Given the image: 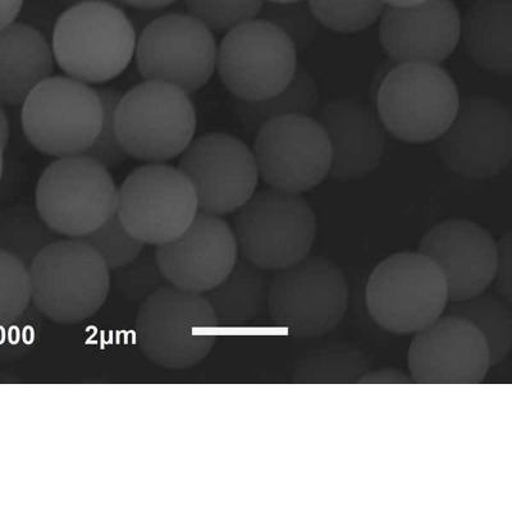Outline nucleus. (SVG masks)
I'll return each instance as SVG.
<instances>
[{"label":"nucleus","mask_w":512,"mask_h":512,"mask_svg":"<svg viewBox=\"0 0 512 512\" xmlns=\"http://www.w3.org/2000/svg\"><path fill=\"white\" fill-rule=\"evenodd\" d=\"M187 13L208 29L224 32L259 17L264 0H184Z\"/></svg>","instance_id":"obj_32"},{"label":"nucleus","mask_w":512,"mask_h":512,"mask_svg":"<svg viewBox=\"0 0 512 512\" xmlns=\"http://www.w3.org/2000/svg\"><path fill=\"white\" fill-rule=\"evenodd\" d=\"M35 205L17 203L0 210V250L16 256L27 267L41 250L58 240Z\"/></svg>","instance_id":"obj_27"},{"label":"nucleus","mask_w":512,"mask_h":512,"mask_svg":"<svg viewBox=\"0 0 512 512\" xmlns=\"http://www.w3.org/2000/svg\"><path fill=\"white\" fill-rule=\"evenodd\" d=\"M418 251L441 269L448 301L470 299L492 286L497 242L477 223L466 219L438 223L425 233Z\"/></svg>","instance_id":"obj_19"},{"label":"nucleus","mask_w":512,"mask_h":512,"mask_svg":"<svg viewBox=\"0 0 512 512\" xmlns=\"http://www.w3.org/2000/svg\"><path fill=\"white\" fill-rule=\"evenodd\" d=\"M61 7V3L53 2V0H29V2L25 0L17 21L39 31L52 43L54 27L63 12H61Z\"/></svg>","instance_id":"obj_36"},{"label":"nucleus","mask_w":512,"mask_h":512,"mask_svg":"<svg viewBox=\"0 0 512 512\" xmlns=\"http://www.w3.org/2000/svg\"><path fill=\"white\" fill-rule=\"evenodd\" d=\"M446 314L469 320L486 340L491 365L502 363L510 354L512 345L511 303L497 292L484 291L470 299L448 301Z\"/></svg>","instance_id":"obj_25"},{"label":"nucleus","mask_w":512,"mask_h":512,"mask_svg":"<svg viewBox=\"0 0 512 512\" xmlns=\"http://www.w3.org/2000/svg\"><path fill=\"white\" fill-rule=\"evenodd\" d=\"M318 121L332 145L335 180H356L372 173L386 153V130L377 113L352 99H337L320 109Z\"/></svg>","instance_id":"obj_21"},{"label":"nucleus","mask_w":512,"mask_h":512,"mask_svg":"<svg viewBox=\"0 0 512 512\" xmlns=\"http://www.w3.org/2000/svg\"><path fill=\"white\" fill-rule=\"evenodd\" d=\"M512 0H477L461 20V36L469 57L480 68L510 76Z\"/></svg>","instance_id":"obj_23"},{"label":"nucleus","mask_w":512,"mask_h":512,"mask_svg":"<svg viewBox=\"0 0 512 512\" xmlns=\"http://www.w3.org/2000/svg\"><path fill=\"white\" fill-rule=\"evenodd\" d=\"M104 108L98 90L70 76H50L22 103V130L40 153L82 155L95 143Z\"/></svg>","instance_id":"obj_7"},{"label":"nucleus","mask_w":512,"mask_h":512,"mask_svg":"<svg viewBox=\"0 0 512 512\" xmlns=\"http://www.w3.org/2000/svg\"><path fill=\"white\" fill-rule=\"evenodd\" d=\"M154 258L159 273L171 286L208 294L235 268L239 246L230 224L199 210L180 237L157 246Z\"/></svg>","instance_id":"obj_17"},{"label":"nucleus","mask_w":512,"mask_h":512,"mask_svg":"<svg viewBox=\"0 0 512 512\" xmlns=\"http://www.w3.org/2000/svg\"><path fill=\"white\" fill-rule=\"evenodd\" d=\"M127 157L166 163L194 140L198 116L190 94L168 82L144 80L123 93L114 113Z\"/></svg>","instance_id":"obj_4"},{"label":"nucleus","mask_w":512,"mask_h":512,"mask_svg":"<svg viewBox=\"0 0 512 512\" xmlns=\"http://www.w3.org/2000/svg\"><path fill=\"white\" fill-rule=\"evenodd\" d=\"M411 378L402 370L396 368H383L365 372L356 383L367 384H404L411 383Z\"/></svg>","instance_id":"obj_38"},{"label":"nucleus","mask_w":512,"mask_h":512,"mask_svg":"<svg viewBox=\"0 0 512 512\" xmlns=\"http://www.w3.org/2000/svg\"><path fill=\"white\" fill-rule=\"evenodd\" d=\"M25 0H0V30L18 20Z\"/></svg>","instance_id":"obj_39"},{"label":"nucleus","mask_w":512,"mask_h":512,"mask_svg":"<svg viewBox=\"0 0 512 512\" xmlns=\"http://www.w3.org/2000/svg\"><path fill=\"white\" fill-rule=\"evenodd\" d=\"M368 367L363 351L340 342L306 352L292 378L297 383H356Z\"/></svg>","instance_id":"obj_28"},{"label":"nucleus","mask_w":512,"mask_h":512,"mask_svg":"<svg viewBox=\"0 0 512 512\" xmlns=\"http://www.w3.org/2000/svg\"><path fill=\"white\" fill-rule=\"evenodd\" d=\"M81 240L88 242L102 256L109 271H121L134 263L143 254L145 246L123 227L117 214Z\"/></svg>","instance_id":"obj_30"},{"label":"nucleus","mask_w":512,"mask_h":512,"mask_svg":"<svg viewBox=\"0 0 512 512\" xmlns=\"http://www.w3.org/2000/svg\"><path fill=\"white\" fill-rule=\"evenodd\" d=\"M492 285H495L498 295H501L511 303V235L506 233L497 242V263L495 278Z\"/></svg>","instance_id":"obj_37"},{"label":"nucleus","mask_w":512,"mask_h":512,"mask_svg":"<svg viewBox=\"0 0 512 512\" xmlns=\"http://www.w3.org/2000/svg\"><path fill=\"white\" fill-rule=\"evenodd\" d=\"M408 365L411 381L422 384L482 383L492 367L487 342L478 328L446 313L415 333Z\"/></svg>","instance_id":"obj_18"},{"label":"nucleus","mask_w":512,"mask_h":512,"mask_svg":"<svg viewBox=\"0 0 512 512\" xmlns=\"http://www.w3.org/2000/svg\"><path fill=\"white\" fill-rule=\"evenodd\" d=\"M4 104L0 103V145L6 148L9 136H11V125H9V118Z\"/></svg>","instance_id":"obj_41"},{"label":"nucleus","mask_w":512,"mask_h":512,"mask_svg":"<svg viewBox=\"0 0 512 512\" xmlns=\"http://www.w3.org/2000/svg\"><path fill=\"white\" fill-rule=\"evenodd\" d=\"M59 3H61L62 7L70 8L73 6H77V4L81 3H89V2H105V3H113L117 4V6H122L120 3V0H58Z\"/></svg>","instance_id":"obj_43"},{"label":"nucleus","mask_w":512,"mask_h":512,"mask_svg":"<svg viewBox=\"0 0 512 512\" xmlns=\"http://www.w3.org/2000/svg\"><path fill=\"white\" fill-rule=\"evenodd\" d=\"M437 153L456 175L473 180L500 175L512 154L510 109L491 96L460 99L455 120L437 140Z\"/></svg>","instance_id":"obj_15"},{"label":"nucleus","mask_w":512,"mask_h":512,"mask_svg":"<svg viewBox=\"0 0 512 512\" xmlns=\"http://www.w3.org/2000/svg\"><path fill=\"white\" fill-rule=\"evenodd\" d=\"M365 300L378 326L410 335L445 314L447 283L436 263L419 251L393 254L370 274Z\"/></svg>","instance_id":"obj_9"},{"label":"nucleus","mask_w":512,"mask_h":512,"mask_svg":"<svg viewBox=\"0 0 512 512\" xmlns=\"http://www.w3.org/2000/svg\"><path fill=\"white\" fill-rule=\"evenodd\" d=\"M264 2H271V3H294V2H301V0H264Z\"/></svg>","instance_id":"obj_45"},{"label":"nucleus","mask_w":512,"mask_h":512,"mask_svg":"<svg viewBox=\"0 0 512 512\" xmlns=\"http://www.w3.org/2000/svg\"><path fill=\"white\" fill-rule=\"evenodd\" d=\"M111 172L88 155L57 158L41 173L35 207L57 235L82 239L117 213Z\"/></svg>","instance_id":"obj_8"},{"label":"nucleus","mask_w":512,"mask_h":512,"mask_svg":"<svg viewBox=\"0 0 512 512\" xmlns=\"http://www.w3.org/2000/svg\"><path fill=\"white\" fill-rule=\"evenodd\" d=\"M98 93L104 108L103 125L95 143L85 155L95 159L105 168L114 169L122 166L128 158L118 140L114 123V113L123 93L116 88L98 89Z\"/></svg>","instance_id":"obj_34"},{"label":"nucleus","mask_w":512,"mask_h":512,"mask_svg":"<svg viewBox=\"0 0 512 512\" xmlns=\"http://www.w3.org/2000/svg\"><path fill=\"white\" fill-rule=\"evenodd\" d=\"M259 18L281 29L294 43L297 53L313 44L318 34V21L310 11L308 2L263 4Z\"/></svg>","instance_id":"obj_33"},{"label":"nucleus","mask_w":512,"mask_h":512,"mask_svg":"<svg viewBox=\"0 0 512 512\" xmlns=\"http://www.w3.org/2000/svg\"><path fill=\"white\" fill-rule=\"evenodd\" d=\"M213 31L189 13L159 15L137 34L135 61L144 80L168 82L187 94L203 89L217 67Z\"/></svg>","instance_id":"obj_13"},{"label":"nucleus","mask_w":512,"mask_h":512,"mask_svg":"<svg viewBox=\"0 0 512 512\" xmlns=\"http://www.w3.org/2000/svg\"><path fill=\"white\" fill-rule=\"evenodd\" d=\"M221 326L207 296L160 287L137 313L135 336L146 359L158 367H195L212 352Z\"/></svg>","instance_id":"obj_3"},{"label":"nucleus","mask_w":512,"mask_h":512,"mask_svg":"<svg viewBox=\"0 0 512 512\" xmlns=\"http://www.w3.org/2000/svg\"><path fill=\"white\" fill-rule=\"evenodd\" d=\"M460 36V12L452 0L386 7L379 26L383 50L397 63H441L455 52Z\"/></svg>","instance_id":"obj_20"},{"label":"nucleus","mask_w":512,"mask_h":512,"mask_svg":"<svg viewBox=\"0 0 512 512\" xmlns=\"http://www.w3.org/2000/svg\"><path fill=\"white\" fill-rule=\"evenodd\" d=\"M198 213L194 185L180 168L167 163L135 168L118 189L117 217L145 245L176 240Z\"/></svg>","instance_id":"obj_11"},{"label":"nucleus","mask_w":512,"mask_h":512,"mask_svg":"<svg viewBox=\"0 0 512 512\" xmlns=\"http://www.w3.org/2000/svg\"><path fill=\"white\" fill-rule=\"evenodd\" d=\"M259 176L272 189L303 194L331 173L332 145L312 116L290 114L265 122L255 132Z\"/></svg>","instance_id":"obj_14"},{"label":"nucleus","mask_w":512,"mask_h":512,"mask_svg":"<svg viewBox=\"0 0 512 512\" xmlns=\"http://www.w3.org/2000/svg\"><path fill=\"white\" fill-rule=\"evenodd\" d=\"M297 50L271 22L254 18L228 30L217 53L224 88L245 102H259L282 93L294 80Z\"/></svg>","instance_id":"obj_12"},{"label":"nucleus","mask_w":512,"mask_h":512,"mask_svg":"<svg viewBox=\"0 0 512 512\" xmlns=\"http://www.w3.org/2000/svg\"><path fill=\"white\" fill-rule=\"evenodd\" d=\"M265 271L244 258L221 285L208 292L207 299L223 326H244L267 308L269 281Z\"/></svg>","instance_id":"obj_24"},{"label":"nucleus","mask_w":512,"mask_h":512,"mask_svg":"<svg viewBox=\"0 0 512 512\" xmlns=\"http://www.w3.org/2000/svg\"><path fill=\"white\" fill-rule=\"evenodd\" d=\"M377 116L384 130L409 144L438 140L455 120L460 95L438 64L399 63L378 86Z\"/></svg>","instance_id":"obj_5"},{"label":"nucleus","mask_w":512,"mask_h":512,"mask_svg":"<svg viewBox=\"0 0 512 512\" xmlns=\"http://www.w3.org/2000/svg\"><path fill=\"white\" fill-rule=\"evenodd\" d=\"M4 171V148L0 145V181H2Z\"/></svg>","instance_id":"obj_44"},{"label":"nucleus","mask_w":512,"mask_h":512,"mask_svg":"<svg viewBox=\"0 0 512 512\" xmlns=\"http://www.w3.org/2000/svg\"><path fill=\"white\" fill-rule=\"evenodd\" d=\"M36 327L29 310L12 322L0 324V361L20 358L34 344Z\"/></svg>","instance_id":"obj_35"},{"label":"nucleus","mask_w":512,"mask_h":512,"mask_svg":"<svg viewBox=\"0 0 512 512\" xmlns=\"http://www.w3.org/2000/svg\"><path fill=\"white\" fill-rule=\"evenodd\" d=\"M52 43L20 21L0 30V103L22 105L56 70Z\"/></svg>","instance_id":"obj_22"},{"label":"nucleus","mask_w":512,"mask_h":512,"mask_svg":"<svg viewBox=\"0 0 512 512\" xmlns=\"http://www.w3.org/2000/svg\"><path fill=\"white\" fill-rule=\"evenodd\" d=\"M177 0H120L122 6H127L136 9V11L159 12L163 11Z\"/></svg>","instance_id":"obj_40"},{"label":"nucleus","mask_w":512,"mask_h":512,"mask_svg":"<svg viewBox=\"0 0 512 512\" xmlns=\"http://www.w3.org/2000/svg\"><path fill=\"white\" fill-rule=\"evenodd\" d=\"M233 219L242 258L263 271H281L312 251L317 216L300 194L277 189L255 192Z\"/></svg>","instance_id":"obj_6"},{"label":"nucleus","mask_w":512,"mask_h":512,"mask_svg":"<svg viewBox=\"0 0 512 512\" xmlns=\"http://www.w3.org/2000/svg\"><path fill=\"white\" fill-rule=\"evenodd\" d=\"M319 102V89L314 76L304 67H297L294 80L282 93L259 102L236 99L235 116L248 134L255 135L260 126L273 118L290 114L314 113Z\"/></svg>","instance_id":"obj_26"},{"label":"nucleus","mask_w":512,"mask_h":512,"mask_svg":"<svg viewBox=\"0 0 512 512\" xmlns=\"http://www.w3.org/2000/svg\"><path fill=\"white\" fill-rule=\"evenodd\" d=\"M109 273L102 256L88 242L56 240L29 265L31 303L54 323L85 322L107 301Z\"/></svg>","instance_id":"obj_2"},{"label":"nucleus","mask_w":512,"mask_h":512,"mask_svg":"<svg viewBox=\"0 0 512 512\" xmlns=\"http://www.w3.org/2000/svg\"><path fill=\"white\" fill-rule=\"evenodd\" d=\"M31 304L29 267L0 250V324L24 315Z\"/></svg>","instance_id":"obj_31"},{"label":"nucleus","mask_w":512,"mask_h":512,"mask_svg":"<svg viewBox=\"0 0 512 512\" xmlns=\"http://www.w3.org/2000/svg\"><path fill=\"white\" fill-rule=\"evenodd\" d=\"M178 168L194 185L200 212L219 217L237 212L255 194L260 178L253 149L226 132L194 137Z\"/></svg>","instance_id":"obj_16"},{"label":"nucleus","mask_w":512,"mask_h":512,"mask_svg":"<svg viewBox=\"0 0 512 512\" xmlns=\"http://www.w3.org/2000/svg\"><path fill=\"white\" fill-rule=\"evenodd\" d=\"M310 11L319 25L340 34L367 30L381 18V0H308Z\"/></svg>","instance_id":"obj_29"},{"label":"nucleus","mask_w":512,"mask_h":512,"mask_svg":"<svg viewBox=\"0 0 512 512\" xmlns=\"http://www.w3.org/2000/svg\"><path fill=\"white\" fill-rule=\"evenodd\" d=\"M349 304L344 272L323 256H306L276 271L269 281L267 309L273 324L297 337L327 335L342 322Z\"/></svg>","instance_id":"obj_10"},{"label":"nucleus","mask_w":512,"mask_h":512,"mask_svg":"<svg viewBox=\"0 0 512 512\" xmlns=\"http://www.w3.org/2000/svg\"><path fill=\"white\" fill-rule=\"evenodd\" d=\"M136 41L135 27L121 6L89 2L64 9L52 48L66 76L100 85L126 71L135 58Z\"/></svg>","instance_id":"obj_1"},{"label":"nucleus","mask_w":512,"mask_h":512,"mask_svg":"<svg viewBox=\"0 0 512 512\" xmlns=\"http://www.w3.org/2000/svg\"><path fill=\"white\" fill-rule=\"evenodd\" d=\"M386 7H410L427 2V0H381Z\"/></svg>","instance_id":"obj_42"}]
</instances>
